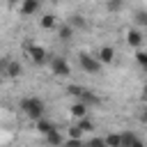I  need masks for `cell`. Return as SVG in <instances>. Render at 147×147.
I'll list each match as a JSON object with an SVG mask.
<instances>
[{
  "label": "cell",
  "instance_id": "19",
  "mask_svg": "<svg viewBox=\"0 0 147 147\" xmlns=\"http://www.w3.org/2000/svg\"><path fill=\"white\" fill-rule=\"evenodd\" d=\"M136 62L142 67V71L147 74V51H136Z\"/></svg>",
  "mask_w": 147,
  "mask_h": 147
},
{
  "label": "cell",
  "instance_id": "3",
  "mask_svg": "<svg viewBox=\"0 0 147 147\" xmlns=\"http://www.w3.org/2000/svg\"><path fill=\"white\" fill-rule=\"evenodd\" d=\"M78 64H80V69L85 71V74H101V62L96 60V55H90V53H78Z\"/></svg>",
  "mask_w": 147,
  "mask_h": 147
},
{
  "label": "cell",
  "instance_id": "13",
  "mask_svg": "<svg viewBox=\"0 0 147 147\" xmlns=\"http://www.w3.org/2000/svg\"><path fill=\"white\" fill-rule=\"evenodd\" d=\"M71 37H74V28H71V25L64 23V25L57 28V39H60V41H69Z\"/></svg>",
  "mask_w": 147,
  "mask_h": 147
},
{
  "label": "cell",
  "instance_id": "4",
  "mask_svg": "<svg viewBox=\"0 0 147 147\" xmlns=\"http://www.w3.org/2000/svg\"><path fill=\"white\" fill-rule=\"evenodd\" d=\"M51 69H53V74L55 76H60V78H67L69 74H71V67H69V62L64 60V57H51Z\"/></svg>",
  "mask_w": 147,
  "mask_h": 147
},
{
  "label": "cell",
  "instance_id": "9",
  "mask_svg": "<svg viewBox=\"0 0 147 147\" xmlns=\"http://www.w3.org/2000/svg\"><path fill=\"white\" fill-rule=\"evenodd\" d=\"M96 60H99L101 64H110V62L115 60V48H113V46H101L99 53H96Z\"/></svg>",
  "mask_w": 147,
  "mask_h": 147
},
{
  "label": "cell",
  "instance_id": "16",
  "mask_svg": "<svg viewBox=\"0 0 147 147\" xmlns=\"http://www.w3.org/2000/svg\"><path fill=\"white\" fill-rule=\"evenodd\" d=\"M103 140H106V147H122V133H108Z\"/></svg>",
  "mask_w": 147,
  "mask_h": 147
},
{
  "label": "cell",
  "instance_id": "27",
  "mask_svg": "<svg viewBox=\"0 0 147 147\" xmlns=\"http://www.w3.org/2000/svg\"><path fill=\"white\" fill-rule=\"evenodd\" d=\"M131 147H147V142H145V140H140V138H138V140H136V142H133V145H131Z\"/></svg>",
  "mask_w": 147,
  "mask_h": 147
},
{
  "label": "cell",
  "instance_id": "24",
  "mask_svg": "<svg viewBox=\"0 0 147 147\" xmlns=\"http://www.w3.org/2000/svg\"><path fill=\"white\" fill-rule=\"evenodd\" d=\"M106 9L108 11H119L122 9V2H106Z\"/></svg>",
  "mask_w": 147,
  "mask_h": 147
},
{
  "label": "cell",
  "instance_id": "22",
  "mask_svg": "<svg viewBox=\"0 0 147 147\" xmlns=\"http://www.w3.org/2000/svg\"><path fill=\"white\" fill-rule=\"evenodd\" d=\"M85 147H106V140L103 138H90L85 142Z\"/></svg>",
  "mask_w": 147,
  "mask_h": 147
},
{
  "label": "cell",
  "instance_id": "11",
  "mask_svg": "<svg viewBox=\"0 0 147 147\" xmlns=\"http://www.w3.org/2000/svg\"><path fill=\"white\" fill-rule=\"evenodd\" d=\"M23 74V67H21V62L18 60H9V64H7V78H18Z\"/></svg>",
  "mask_w": 147,
  "mask_h": 147
},
{
  "label": "cell",
  "instance_id": "7",
  "mask_svg": "<svg viewBox=\"0 0 147 147\" xmlns=\"http://www.w3.org/2000/svg\"><path fill=\"white\" fill-rule=\"evenodd\" d=\"M18 11H21L23 16L39 14V11H41V2H39V0H25V2H21V5H18Z\"/></svg>",
  "mask_w": 147,
  "mask_h": 147
},
{
  "label": "cell",
  "instance_id": "17",
  "mask_svg": "<svg viewBox=\"0 0 147 147\" xmlns=\"http://www.w3.org/2000/svg\"><path fill=\"white\" fill-rule=\"evenodd\" d=\"M67 25H71L74 30H76V28H85V18H83L80 14H74V16H69Z\"/></svg>",
  "mask_w": 147,
  "mask_h": 147
},
{
  "label": "cell",
  "instance_id": "6",
  "mask_svg": "<svg viewBox=\"0 0 147 147\" xmlns=\"http://www.w3.org/2000/svg\"><path fill=\"white\" fill-rule=\"evenodd\" d=\"M28 57H30L34 64H44V62L48 60V53H46V48H44V46H37V44H32V46L28 48Z\"/></svg>",
  "mask_w": 147,
  "mask_h": 147
},
{
  "label": "cell",
  "instance_id": "20",
  "mask_svg": "<svg viewBox=\"0 0 147 147\" xmlns=\"http://www.w3.org/2000/svg\"><path fill=\"white\" fill-rule=\"evenodd\" d=\"M136 23L140 25V28H147V9H140V11H136Z\"/></svg>",
  "mask_w": 147,
  "mask_h": 147
},
{
  "label": "cell",
  "instance_id": "21",
  "mask_svg": "<svg viewBox=\"0 0 147 147\" xmlns=\"http://www.w3.org/2000/svg\"><path fill=\"white\" fill-rule=\"evenodd\" d=\"M62 147H85V142H83V138H67Z\"/></svg>",
  "mask_w": 147,
  "mask_h": 147
},
{
  "label": "cell",
  "instance_id": "15",
  "mask_svg": "<svg viewBox=\"0 0 147 147\" xmlns=\"http://www.w3.org/2000/svg\"><path fill=\"white\" fill-rule=\"evenodd\" d=\"M76 126H78L83 133H92V131H94V119H92V117H85V119L76 122Z\"/></svg>",
  "mask_w": 147,
  "mask_h": 147
},
{
  "label": "cell",
  "instance_id": "28",
  "mask_svg": "<svg viewBox=\"0 0 147 147\" xmlns=\"http://www.w3.org/2000/svg\"><path fill=\"white\" fill-rule=\"evenodd\" d=\"M142 101H147V85L142 87Z\"/></svg>",
  "mask_w": 147,
  "mask_h": 147
},
{
  "label": "cell",
  "instance_id": "26",
  "mask_svg": "<svg viewBox=\"0 0 147 147\" xmlns=\"http://www.w3.org/2000/svg\"><path fill=\"white\" fill-rule=\"evenodd\" d=\"M138 119H140V124H145V126H147V106H142V110H140Z\"/></svg>",
  "mask_w": 147,
  "mask_h": 147
},
{
  "label": "cell",
  "instance_id": "1",
  "mask_svg": "<svg viewBox=\"0 0 147 147\" xmlns=\"http://www.w3.org/2000/svg\"><path fill=\"white\" fill-rule=\"evenodd\" d=\"M18 108H21V113H23L28 119H32V122L44 119V113H46V103H44V99H39V96H25V99H21Z\"/></svg>",
  "mask_w": 147,
  "mask_h": 147
},
{
  "label": "cell",
  "instance_id": "8",
  "mask_svg": "<svg viewBox=\"0 0 147 147\" xmlns=\"http://www.w3.org/2000/svg\"><path fill=\"white\" fill-rule=\"evenodd\" d=\"M87 110H90V106H85V103H80V101H74L71 108H69V115H71V119L80 122V119L87 117Z\"/></svg>",
  "mask_w": 147,
  "mask_h": 147
},
{
  "label": "cell",
  "instance_id": "5",
  "mask_svg": "<svg viewBox=\"0 0 147 147\" xmlns=\"http://www.w3.org/2000/svg\"><path fill=\"white\" fill-rule=\"evenodd\" d=\"M142 41H145V34H142L140 28H131V30H126V44H129L131 48H138V51H140Z\"/></svg>",
  "mask_w": 147,
  "mask_h": 147
},
{
  "label": "cell",
  "instance_id": "23",
  "mask_svg": "<svg viewBox=\"0 0 147 147\" xmlns=\"http://www.w3.org/2000/svg\"><path fill=\"white\" fill-rule=\"evenodd\" d=\"M67 133H69V138H83V131H80V129H78L76 124H71Z\"/></svg>",
  "mask_w": 147,
  "mask_h": 147
},
{
  "label": "cell",
  "instance_id": "10",
  "mask_svg": "<svg viewBox=\"0 0 147 147\" xmlns=\"http://www.w3.org/2000/svg\"><path fill=\"white\" fill-rule=\"evenodd\" d=\"M39 25H41L44 30H57V28H60V23H57L55 14H41V18H39Z\"/></svg>",
  "mask_w": 147,
  "mask_h": 147
},
{
  "label": "cell",
  "instance_id": "14",
  "mask_svg": "<svg viewBox=\"0 0 147 147\" xmlns=\"http://www.w3.org/2000/svg\"><path fill=\"white\" fill-rule=\"evenodd\" d=\"M34 126H37V133H41L44 138H46V136H48V133L55 129V126H53L48 119H39V122H34Z\"/></svg>",
  "mask_w": 147,
  "mask_h": 147
},
{
  "label": "cell",
  "instance_id": "18",
  "mask_svg": "<svg viewBox=\"0 0 147 147\" xmlns=\"http://www.w3.org/2000/svg\"><path fill=\"white\" fill-rule=\"evenodd\" d=\"M136 140H138V136H136L133 131H124V133H122V147H131Z\"/></svg>",
  "mask_w": 147,
  "mask_h": 147
},
{
  "label": "cell",
  "instance_id": "25",
  "mask_svg": "<svg viewBox=\"0 0 147 147\" xmlns=\"http://www.w3.org/2000/svg\"><path fill=\"white\" fill-rule=\"evenodd\" d=\"M9 60H11V57H0V74H2V76L7 74V64H9Z\"/></svg>",
  "mask_w": 147,
  "mask_h": 147
},
{
  "label": "cell",
  "instance_id": "12",
  "mask_svg": "<svg viewBox=\"0 0 147 147\" xmlns=\"http://www.w3.org/2000/svg\"><path fill=\"white\" fill-rule=\"evenodd\" d=\"M46 142H48L51 147H62V145H64V138H62V133H60L57 129H53V131L46 136Z\"/></svg>",
  "mask_w": 147,
  "mask_h": 147
},
{
  "label": "cell",
  "instance_id": "2",
  "mask_svg": "<svg viewBox=\"0 0 147 147\" xmlns=\"http://www.w3.org/2000/svg\"><path fill=\"white\" fill-rule=\"evenodd\" d=\"M67 92H69L76 101H80V103H85V106H96V103H99V96H96L92 90L83 87V85H69Z\"/></svg>",
  "mask_w": 147,
  "mask_h": 147
}]
</instances>
